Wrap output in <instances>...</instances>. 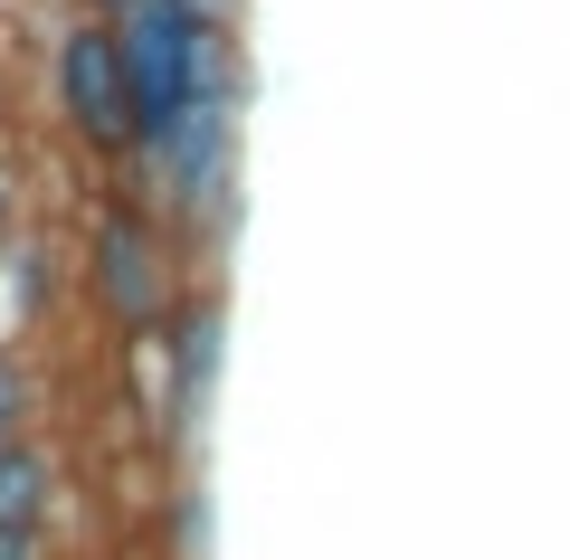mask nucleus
Masks as SVG:
<instances>
[{
	"mask_svg": "<svg viewBox=\"0 0 570 560\" xmlns=\"http://www.w3.org/2000/svg\"><path fill=\"white\" fill-rule=\"evenodd\" d=\"M190 20H209V29H228V10H238V0H181Z\"/></svg>",
	"mask_w": 570,
	"mask_h": 560,
	"instance_id": "9",
	"label": "nucleus"
},
{
	"mask_svg": "<svg viewBox=\"0 0 570 560\" xmlns=\"http://www.w3.org/2000/svg\"><path fill=\"white\" fill-rule=\"evenodd\" d=\"M105 10H124V0H96V20H105Z\"/></svg>",
	"mask_w": 570,
	"mask_h": 560,
	"instance_id": "10",
	"label": "nucleus"
},
{
	"mask_svg": "<svg viewBox=\"0 0 570 560\" xmlns=\"http://www.w3.org/2000/svg\"><path fill=\"white\" fill-rule=\"evenodd\" d=\"M48 494H58V456L48 446H0V532H20V522H48Z\"/></svg>",
	"mask_w": 570,
	"mask_h": 560,
	"instance_id": "5",
	"label": "nucleus"
},
{
	"mask_svg": "<svg viewBox=\"0 0 570 560\" xmlns=\"http://www.w3.org/2000/svg\"><path fill=\"white\" fill-rule=\"evenodd\" d=\"M48 77H58V124L86 153H134V96H124V58L105 20H67Z\"/></svg>",
	"mask_w": 570,
	"mask_h": 560,
	"instance_id": "3",
	"label": "nucleus"
},
{
	"mask_svg": "<svg viewBox=\"0 0 570 560\" xmlns=\"http://www.w3.org/2000/svg\"><path fill=\"white\" fill-rule=\"evenodd\" d=\"M96 295L124 333H153L171 323V257H163V219H142V209H105L96 228Z\"/></svg>",
	"mask_w": 570,
	"mask_h": 560,
	"instance_id": "4",
	"label": "nucleus"
},
{
	"mask_svg": "<svg viewBox=\"0 0 570 560\" xmlns=\"http://www.w3.org/2000/svg\"><path fill=\"white\" fill-rule=\"evenodd\" d=\"M29 438V381H20V361L0 352V446H20Z\"/></svg>",
	"mask_w": 570,
	"mask_h": 560,
	"instance_id": "6",
	"label": "nucleus"
},
{
	"mask_svg": "<svg viewBox=\"0 0 570 560\" xmlns=\"http://www.w3.org/2000/svg\"><path fill=\"white\" fill-rule=\"evenodd\" d=\"M10 238H20V171L0 161V266H10Z\"/></svg>",
	"mask_w": 570,
	"mask_h": 560,
	"instance_id": "7",
	"label": "nucleus"
},
{
	"mask_svg": "<svg viewBox=\"0 0 570 560\" xmlns=\"http://www.w3.org/2000/svg\"><path fill=\"white\" fill-rule=\"evenodd\" d=\"M0 560H48V522H20V532H0Z\"/></svg>",
	"mask_w": 570,
	"mask_h": 560,
	"instance_id": "8",
	"label": "nucleus"
},
{
	"mask_svg": "<svg viewBox=\"0 0 570 560\" xmlns=\"http://www.w3.org/2000/svg\"><path fill=\"white\" fill-rule=\"evenodd\" d=\"M142 161H153V180H163V209H171V219L209 228V219H219V200H228V161H238V77L209 86L163 143H142Z\"/></svg>",
	"mask_w": 570,
	"mask_h": 560,
	"instance_id": "2",
	"label": "nucleus"
},
{
	"mask_svg": "<svg viewBox=\"0 0 570 560\" xmlns=\"http://www.w3.org/2000/svg\"><path fill=\"white\" fill-rule=\"evenodd\" d=\"M105 29L124 58V96H134V153L163 143L209 86H228V29L190 20L181 0H124V10H105Z\"/></svg>",
	"mask_w": 570,
	"mask_h": 560,
	"instance_id": "1",
	"label": "nucleus"
}]
</instances>
